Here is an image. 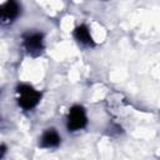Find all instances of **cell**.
<instances>
[{
	"label": "cell",
	"mask_w": 160,
	"mask_h": 160,
	"mask_svg": "<svg viewBox=\"0 0 160 160\" xmlns=\"http://www.w3.org/2000/svg\"><path fill=\"white\" fill-rule=\"evenodd\" d=\"M16 94H18V104L24 110L34 109L39 104L41 98V92H39L31 85H28V84L18 85Z\"/></svg>",
	"instance_id": "6da1fadb"
},
{
	"label": "cell",
	"mask_w": 160,
	"mask_h": 160,
	"mask_svg": "<svg viewBox=\"0 0 160 160\" xmlns=\"http://www.w3.org/2000/svg\"><path fill=\"white\" fill-rule=\"evenodd\" d=\"M88 122V118H86V112L85 109L80 105H75L69 110L68 114V122H66V128L69 131H78L82 128H85Z\"/></svg>",
	"instance_id": "7a4b0ae2"
},
{
	"label": "cell",
	"mask_w": 160,
	"mask_h": 160,
	"mask_svg": "<svg viewBox=\"0 0 160 160\" xmlns=\"http://www.w3.org/2000/svg\"><path fill=\"white\" fill-rule=\"evenodd\" d=\"M24 48L31 56H38L44 50V36L40 32H29L24 36Z\"/></svg>",
	"instance_id": "3957f363"
},
{
	"label": "cell",
	"mask_w": 160,
	"mask_h": 160,
	"mask_svg": "<svg viewBox=\"0 0 160 160\" xmlns=\"http://www.w3.org/2000/svg\"><path fill=\"white\" fill-rule=\"evenodd\" d=\"M0 10H1L0 18H1L2 24H8V22L14 21L18 18V15L20 12V6L16 0H8L6 2H4L1 5Z\"/></svg>",
	"instance_id": "277c9868"
},
{
	"label": "cell",
	"mask_w": 160,
	"mask_h": 160,
	"mask_svg": "<svg viewBox=\"0 0 160 160\" xmlns=\"http://www.w3.org/2000/svg\"><path fill=\"white\" fill-rule=\"evenodd\" d=\"M60 141H61V139H60L59 134L56 132V130H54V129H48V130L42 134V136H41V139H40V145H41L42 148L51 149V148L59 146Z\"/></svg>",
	"instance_id": "5b68a950"
},
{
	"label": "cell",
	"mask_w": 160,
	"mask_h": 160,
	"mask_svg": "<svg viewBox=\"0 0 160 160\" xmlns=\"http://www.w3.org/2000/svg\"><path fill=\"white\" fill-rule=\"evenodd\" d=\"M74 36L76 38L78 41H80V42L84 44V45H88V46H92V45H94L92 38H91V35H90V31H89L88 26L84 25V24H81V25H79V26L75 28V30H74Z\"/></svg>",
	"instance_id": "8992f818"
}]
</instances>
